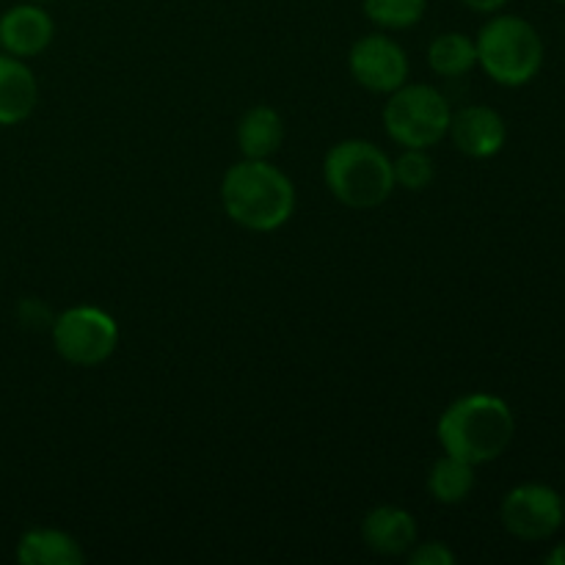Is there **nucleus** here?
<instances>
[{
  "mask_svg": "<svg viewBox=\"0 0 565 565\" xmlns=\"http://www.w3.org/2000/svg\"><path fill=\"white\" fill-rule=\"evenodd\" d=\"M436 436L447 456L483 467L505 456L516 436V417L502 397L472 392L452 401L441 412Z\"/></svg>",
  "mask_w": 565,
  "mask_h": 565,
  "instance_id": "obj_1",
  "label": "nucleus"
},
{
  "mask_svg": "<svg viewBox=\"0 0 565 565\" xmlns=\"http://www.w3.org/2000/svg\"><path fill=\"white\" fill-rule=\"evenodd\" d=\"M221 204L232 224L248 232H276L296 213V185L270 160L230 166L221 180Z\"/></svg>",
  "mask_w": 565,
  "mask_h": 565,
  "instance_id": "obj_2",
  "label": "nucleus"
},
{
  "mask_svg": "<svg viewBox=\"0 0 565 565\" xmlns=\"http://www.w3.org/2000/svg\"><path fill=\"white\" fill-rule=\"evenodd\" d=\"M323 180L331 196L351 210H375L395 193L392 158L364 138H345L326 152Z\"/></svg>",
  "mask_w": 565,
  "mask_h": 565,
  "instance_id": "obj_3",
  "label": "nucleus"
},
{
  "mask_svg": "<svg viewBox=\"0 0 565 565\" xmlns=\"http://www.w3.org/2000/svg\"><path fill=\"white\" fill-rule=\"evenodd\" d=\"M475 47L478 66L497 86H527L544 66V39L533 22L519 14H491L475 36Z\"/></svg>",
  "mask_w": 565,
  "mask_h": 565,
  "instance_id": "obj_4",
  "label": "nucleus"
},
{
  "mask_svg": "<svg viewBox=\"0 0 565 565\" xmlns=\"http://www.w3.org/2000/svg\"><path fill=\"white\" fill-rule=\"evenodd\" d=\"M452 105L428 83H406L386 97L381 121L401 149H434L447 138Z\"/></svg>",
  "mask_w": 565,
  "mask_h": 565,
  "instance_id": "obj_5",
  "label": "nucleus"
},
{
  "mask_svg": "<svg viewBox=\"0 0 565 565\" xmlns=\"http://www.w3.org/2000/svg\"><path fill=\"white\" fill-rule=\"evenodd\" d=\"M50 334L55 353L75 367H97L108 362L119 345V326L114 315L92 303L64 309L50 326Z\"/></svg>",
  "mask_w": 565,
  "mask_h": 565,
  "instance_id": "obj_6",
  "label": "nucleus"
},
{
  "mask_svg": "<svg viewBox=\"0 0 565 565\" xmlns=\"http://www.w3.org/2000/svg\"><path fill=\"white\" fill-rule=\"evenodd\" d=\"M500 519L502 527L524 544L550 541L565 522L563 497L552 486L522 483L505 494Z\"/></svg>",
  "mask_w": 565,
  "mask_h": 565,
  "instance_id": "obj_7",
  "label": "nucleus"
},
{
  "mask_svg": "<svg viewBox=\"0 0 565 565\" xmlns=\"http://www.w3.org/2000/svg\"><path fill=\"white\" fill-rule=\"evenodd\" d=\"M348 70L359 86L373 94H384V97L406 86L408 75H412L406 50L386 31H375L356 39L351 53H348Z\"/></svg>",
  "mask_w": 565,
  "mask_h": 565,
  "instance_id": "obj_8",
  "label": "nucleus"
},
{
  "mask_svg": "<svg viewBox=\"0 0 565 565\" xmlns=\"http://www.w3.org/2000/svg\"><path fill=\"white\" fill-rule=\"evenodd\" d=\"M447 138L467 158L489 160L505 147L508 125L500 110L489 108V105H463V108L452 110Z\"/></svg>",
  "mask_w": 565,
  "mask_h": 565,
  "instance_id": "obj_9",
  "label": "nucleus"
},
{
  "mask_svg": "<svg viewBox=\"0 0 565 565\" xmlns=\"http://www.w3.org/2000/svg\"><path fill=\"white\" fill-rule=\"evenodd\" d=\"M55 36V22L42 3H17L0 17V47L17 58L44 53Z\"/></svg>",
  "mask_w": 565,
  "mask_h": 565,
  "instance_id": "obj_10",
  "label": "nucleus"
},
{
  "mask_svg": "<svg viewBox=\"0 0 565 565\" xmlns=\"http://www.w3.org/2000/svg\"><path fill=\"white\" fill-rule=\"evenodd\" d=\"M417 519L397 505H379L362 519V541L384 557H401L417 544Z\"/></svg>",
  "mask_w": 565,
  "mask_h": 565,
  "instance_id": "obj_11",
  "label": "nucleus"
},
{
  "mask_svg": "<svg viewBox=\"0 0 565 565\" xmlns=\"http://www.w3.org/2000/svg\"><path fill=\"white\" fill-rule=\"evenodd\" d=\"M39 83L22 58L0 53V127L25 121L36 110Z\"/></svg>",
  "mask_w": 565,
  "mask_h": 565,
  "instance_id": "obj_12",
  "label": "nucleus"
},
{
  "mask_svg": "<svg viewBox=\"0 0 565 565\" xmlns=\"http://www.w3.org/2000/svg\"><path fill=\"white\" fill-rule=\"evenodd\" d=\"M237 147L248 160H270L285 143V119L270 105H254L237 121Z\"/></svg>",
  "mask_w": 565,
  "mask_h": 565,
  "instance_id": "obj_13",
  "label": "nucleus"
},
{
  "mask_svg": "<svg viewBox=\"0 0 565 565\" xmlns=\"http://www.w3.org/2000/svg\"><path fill=\"white\" fill-rule=\"evenodd\" d=\"M17 561L22 565H81L86 563V552L64 530L36 527L20 539Z\"/></svg>",
  "mask_w": 565,
  "mask_h": 565,
  "instance_id": "obj_14",
  "label": "nucleus"
},
{
  "mask_svg": "<svg viewBox=\"0 0 565 565\" xmlns=\"http://www.w3.org/2000/svg\"><path fill=\"white\" fill-rule=\"evenodd\" d=\"M475 469L478 467L456 456H447V452L436 458L428 472V480H425L430 500L439 502V505H461V502H467L469 494L475 491V483H478Z\"/></svg>",
  "mask_w": 565,
  "mask_h": 565,
  "instance_id": "obj_15",
  "label": "nucleus"
},
{
  "mask_svg": "<svg viewBox=\"0 0 565 565\" xmlns=\"http://www.w3.org/2000/svg\"><path fill=\"white\" fill-rule=\"evenodd\" d=\"M428 66L434 75L445 77V81L467 77L469 72L478 66V47H475V39L461 31L439 33V36L428 44Z\"/></svg>",
  "mask_w": 565,
  "mask_h": 565,
  "instance_id": "obj_16",
  "label": "nucleus"
},
{
  "mask_svg": "<svg viewBox=\"0 0 565 565\" xmlns=\"http://www.w3.org/2000/svg\"><path fill=\"white\" fill-rule=\"evenodd\" d=\"M362 11L379 31H408L423 22L428 0H362Z\"/></svg>",
  "mask_w": 565,
  "mask_h": 565,
  "instance_id": "obj_17",
  "label": "nucleus"
},
{
  "mask_svg": "<svg viewBox=\"0 0 565 565\" xmlns=\"http://www.w3.org/2000/svg\"><path fill=\"white\" fill-rule=\"evenodd\" d=\"M392 174H395V188L406 191H425L436 180V163L430 158V149H403L392 160Z\"/></svg>",
  "mask_w": 565,
  "mask_h": 565,
  "instance_id": "obj_18",
  "label": "nucleus"
},
{
  "mask_svg": "<svg viewBox=\"0 0 565 565\" xmlns=\"http://www.w3.org/2000/svg\"><path fill=\"white\" fill-rule=\"evenodd\" d=\"M408 565H452L456 555L441 541H428V544H414L408 552Z\"/></svg>",
  "mask_w": 565,
  "mask_h": 565,
  "instance_id": "obj_19",
  "label": "nucleus"
},
{
  "mask_svg": "<svg viewBox=\"0 0 565 565\" xmlns=\"http://www.w3.org/2000/svg\"><path fill=\"white\" fill-rule=\"evenodd\" d=\"M461 6H467L469 11H478V14H497V11L505 9L511 0H458Z\"/></svg>",
  "mask_w": 565,
  "mask_h": 565,
  "instance_id": "obj_20",
  "label": "nucleus"
},
{
  "mask_svg": "<svg viewBox=\"0 0 565 565\" xmlns=\"http://www.w3.org/2000/svg\"><path fill=\"white\" fill-rule=\"evenodd\" d=\"M544 563H546V565H565V544L555 546V550H552L550 555L544 557Z\"/></svg>",
  "mask_w": 565,
  "mask_h": 565,
  "instance_id": "obj_21",
  "label": "nucleus"
},
{
  "mask_svg": "<svg viewBox=\"0 0 565 565\" xmlns=\"http://www.w3.org/2000/svg\"><path fill=\"white\" fill-rule=\"evenodd\" d=\"M33 3H50V0H33Z\"/></svg>",
  "mask_w": 565,
  "mask_h": 565,
  "instance_id": "obj_22",
  "label": "nucleus"
},
{
  "mask_svg": "<svg viewBox=\"0 0 565 565\" xmlns=\"http://www.w3.org/2000/svg\"><path fill=\"white\" fill-rule=\"evenodd\" d=\"M557 3H563V6H565V0H557Z\"/></svg>",
  "mask_w": 565,
  "mask_h": 565,
  "instance_id": "obj_23",
  "label": "nucleus"
},
{
  "mask_svg": "<svg viewBox=\"0 0 565 565\" xmlns=\"http://www.w3.org/2000/svg\"><path fill=\"white\" fill-rule=\"evenodd\" d=\"M563 505H565V500H563Z\"/></svg>",
  "mask_w": 565,
  "mask_h": 565,
  "instance_id": "obj_24",
  "label": "nucleus"
}]
</instances>
